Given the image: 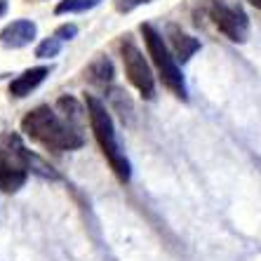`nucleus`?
Here are the masks:
<instances>
[{"mask_svg": "<svg viewBox=\"0 0 261 261\" xmlns=\"http://www.w3.org/2000/svg\"><path fill=\"white\" fill-rule=\"evenodd\" d=\"M85 106H87V116H90L92 132H94V139H97L99 148H101L103 158L109 160L113 174H116L122 184H127L129 179H132V165H129L125 151H122L120 144H118L116 125H113V118H111L109 109H106L101 99H97L94 94H85Z\"/></svg>", "mask_w": 261, "mask_h": 261, "instance_id": "f03ea898", "label": "nucleus"}, {"mask_svg": "<svg viewBox=\"0 0 261 261\" xmlns=\"http://www.w3.org/2000/svg\"><path fill=\"white\" fill-rule=\"evenodd\" d=\"M7 12V0H0V17H5Z\"/></svg>", "mask_w": 261, "mask_h": 261, "instance_id": "2eb2a0df", "label": "nucleus"}, {"mask_svg": "<svg viewBox=\"0 0 261 261\" xmlns=\"http://www.w3.org/2000/svg\"><path fill=\"white\" fill-rule=\"evenodd\" d=\"M21 132L55 151H75L85 144L78 125H73L59 109L38 106L21 118Z\"/></svg>", "mask_w": 261, "mask_h": 261, "instance_id": "f257e3e1", "label": "nucleus"}, {"mask_svg": "<svg viewBox=\"0 0 261 261\" xmlns=\"http://www.w3.org/2000/svg\"><path fill=\"white\" fill-rule=\"evenodd\" d=\"M167 40H170V49H172V55H174V59L181 61V64H186V61L200 49V40H198V38L184 33V31L174 24L167 26Z\"/></svg>", "mask_w": 261, "mask_h": 261, "instance_id": "1a4fd4ad", "label": "nucleus"}, {"mask_svg": "<svg viewBox=\"0 0 261 261\" xmlns=\"http://www.w3.org/2000/svg\"><path fill=\"white\" fill-rule=\"evenodd\" d=\"M139 31H141V38H144V45H146V49H148V57H151L153 66H155L160 80H163V85L167 87L176 99L186 101V99H189L186 80H184L181 68H179V61L174 59L170 45L165 43V38L160 36L151 24H141Z\"/></svg>", "mask_w": 261, "mask_h": 261, "instance_id": "7ed1b4c3", "label": "nucleus"}, {"mask_svg": "<svg viewBox=\"0 0 261 261\" xmlns=\"http://www.w3.org/2000/svg\"><path fill=\"white\" fill-rule=\"evenodd\" d=\"M247 3H249V5H254L256 10H261V0H247Z\"/></svg>", "mask_w": 261, "mask_h": 261, "instance_id": "dca6fc26", "label": "nucleus"}, {"mask_svg": "<svg viewBox=\"0 0 261 261\" xmlns=\"http://www.w3.org/2000/svg\"><path fill=\"white\" fill-rule=\"evenodd\" d=\"M153 0H113V7H116L120 14H129V12H134L137 7H141V5H151Z\"/></svg>", "mask_w": 261, "mask_h": 261, "instance_id": "ddd939ff", "label": "nucleus"}, {"mask_svg": "<svg viewBox=\"0 0 261 261\" xmlns=\"http://www.w3.org/2000/svg\"><path fill=\"white\" fill-rule=\"evenodd\" d=\"M38 36V26L31 19H14L7 26L0 29V45L7 49H21L29 47Z\"/></svg>", "mask_w": 261, "mask_h": 261, "instance_id": "0eeeda50", "label": "nucleus"}, {"mask_svg": "<svg viewBox=\"0 0 261 261\" xmlns=\"http://www.w3.org/2000/svg\"><path fill=\"white\" fill-rule=\"evenodd\" d=\"M116 71H113V61L109 59L106 55H97L94 59L90 61V66L85 68V78L94 85H109L111 80H113Z\"/></svg>", "mask_w": 261, "mask_h": 261, "instance_id": "9d476101", "label": "nucleus"}, {"mask_svg": "<svg viewBox=\"0 0 261 261\" xmlns=\"http://www.w3.org/2000/svg\"><path fill=\"white\" fill-rule=\"evenodd\" d=\"M207 17L212 24L233 43H245L249 36V19L243 12V7L231 5L226 0H202Z\"/></svg>", "mask_w": 261, "mask_h": 261, "instance_id": "423d86ee", "label": "nucleus"}, {"mask_svg": "<svg viewBox=\"0 0 261 261\" xmlns=\"http://www.w3.org/2000/svg\"><path fill=\"white\" fill-rule=\"evenodd\" d=\"M101 0H59L55 7V14H78L94 10Z\"/></svg>", "mask_w": 261, "mask_h": 261, "instance_id": "9b49d317", "label": "nucleus"}, {"mask_svg": "<svg viewBox=\"0 0 261 261\" xmlns=\"http://www.w3.org/2000/svg\"><path fill=\"white\" fill-rule=\"evenodd\" d=\"M55 36L61 38L64 43H66V40H73V38L78 36V26H75V24H61L59 29L55 31Z\"/></svg>", "mask_w": 261, "mask_h": 261, "instance_id": "4468645a", "label": "nucleus"}, {"mask_svg": "<svg viewBox=\"0 0 261 261\" xmlns=\"http://www.w3.org/2000/svg\"><path fill=\"white\" fill-rule=\"evenodd\" d=\"M49 73H52V66H33V68H26L24 73H19L17 78L10 83V94L17 99H24L29 97L33 90H38V87L45 83V78H47Z\"/></svg>", "mask_w": 261, "mask_h": 261, "instance_id": "6e6552de", "label": "nucleus"}, {"mask_svg": "<svg viewBox=\"0 0 261 261\" xmlns=\"http://www.w3.org/2000/svg\"><path fill=\"white\" fill-rule=\"evenodd\" d=\"M31 172V153L12 137V146H0V191L14 193L26 184Z\"/></svg>", "mask_w": 261, "mask_h": 261, "instance_id": "39448f33", "label": "nucleus"}, {"mask_svg": "<svg viewBox=\"0 0 261 261\" xmlns=\"http://www.w3.org/2000/svg\"><path fill=\"white\" fill-rule=\"evenodd\" d=\"M118 47H120V59H122L125 75L132 83V87L144 99H153L155 97V78H153V71L148 66V61H146L144 52L139 49V45L132 40V36H125Z\"/></svg>", "mask_w": 261, "mask_h": 261, "instance_id": "20e7f679", "label": "nucleus"}, {"mask_svg": "<svg viewBox=\"0 0 261 261\" xmlns=\"http://www.w3.org/2000/svg\"><path fill=\"white\" fill-rule=\"evenodd\" d=\"M61 47H64V40L52 33V36L45 38L43 43L36 47V57L38 59H52V57H57L61 52Z\"/></svg>", "mask_w": 261, "mask_h": 261, "instance_id": "f8f14e48", "label": "nucleus"}]
</instances>
